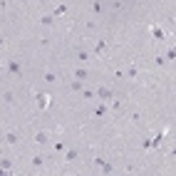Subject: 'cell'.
Instances as JSON below:
<instances>
[{"mask_svg":"<svg viewBox=\"0 0 176 176\" xmlns=\"http://www.w3.org/2000/svg\"><path fill=\"white\" fill-rule=\"evenodd\" d=\"M74 80H87V70H77L74 72Z\"/></svg>","mask_w":176,"mask_h":176,"instance_id":"obj_8","label":"cell"},{"mask_svg":"<svg viewBox=\"0 0 176 176\" xmlns=\"http://www.w3.org/2000/svg\"><path fill=\"white\" fill-rule=\"evenodd\" d=\"M65 13H67V5H60V8L55 10V15H65Z\"/></svg>","mask_w":176,"mask_h":176,"instance_id":"obj_18","label":"cell"},{"mask_svg":"<svg viewBox=\"0 0 176 176\" xmlns=\"http://www.w3.org/2000/svg\"><path fill=\"white\" fill-rule=\"evenodd\" d=\"M104 47H107V42H104V40H99V42H97V47H94V50H97V52H104Z\"/></svg>","mask_w":176,"mask_h":176,"instance_id":"obj_14","label":"cell"},{"mask_svg":"<svg viewBox=\"0 0 176 176\" xmlns=\"http://www.w3.org/2000/svg\"><path fill=\"white\" fill-rule=\"evenodd\" d=\"M151 32H154V37H159V40H164V30H161V27H151Z\"/></svg>","mask_w":176,"mask_h":176,"instance_id":"obj_9","label":"cell"},{"mask_svg":"<svg viewBox=\"0 0 176 176\" xmlns=\"http://www.w3.org/2000/svg\"><path fill=\"white\" fill-rule=\"evenodd\" d=\"M35 142H37V144H47V134H45V131H37V134H35Z\"/></svg>","mask_w":176,"mask_h":176,"instance_id":"obj_4","label":"cell"},{"mask_svg":"<svg viewBox=\"0 0 176 176\" xmlns=\"http://www.w3.org/2000/svg\"><path fill=\"white\" fill-rule=\"evenodd\" d=\"M55 80H57V77L52 72H45V82H55Z\"/></svg>","mask_w":176,"mask_h":176,"instance_id":"obj_17","label":"cell"},{"mask_svg":"<svg viewBox=\"0 0 176 176\" xmlns=\"http://www.w3.org/2000/svg\"><path fill=\"white\" fill-rule=\"evenodd\" d=\"M94 94L99 97V99H112V89H107V87H99V89H97Z\"/></svg>","mask_w":176,"mask_h":176,"instance_id":"obj_1","label":"cell"},{"mask_svg":"<svg viewBox=\"0 0 176 176\" xmlns=\"http://www.w3.org/2000/svg\"><path fill=\"white\" fill-rule=\"evenodd\" d=\"M40 23H42L45 27H50V25L55 23V17H52V15H45V17H42V20H40Z\"/></svg>","mask_w":176,"mask_h":176,"instance_id":"obj_6","label":"cell"},{"mask_svg":"<svg viewBox=\"0 0 176 176\" xmlns=\"http://www.w3.org/2000/svg\"><path fill=\"white\" fill-rule=\"evenodd\" d=\"M8 70H10L13 74H20V62H17V60H10V62H8Z\"/></svg>","mask_w":176,"mask_h":176,"instance_id":"obj_2","label":"cell"},{"mask_svg":"<svg viewBox=\"0 0 176 176\" xmlns=\"http://www.w3.org/2000/svg\"><path fill=\"white\" fill-rule=\"evenodd\" d=\"M0 166H3V169H5V171H8V169H10V166H13V164H10V159H0Z\"/></svg>","mask_w":176,"mask_h":176,"instance_id":"obj_16","label":"cell"},{"mask_svg":"<svg viewBox=\"0 0 176 176\" xmlns=\"http://www.w3.org/2000/svg\"><path fill=\"white\" fill-rule=\"evenodd\" d=\"M70 87H72L74 92H82V80H74V82H72Z\"/></svg>","mask_w":176,"mask_h":176,"instance_id":"obj_10","label":"cell"},{"mask_svg":"<svg viewBox=\"0 0 176 176\" xmlns=\"http://www.w3.org/2000/svg\"><path fill=\"white\" fill-rule=\"evenodd\" d=\"M5 142H8V144H17V134H15V131H8V134H5Z\"/></svg>","mask_w":176,"mask_h":176,"instance_id":"obj_5","label":"cell"},{"mask_svg":"<svg viewBox=\"0 0 176 176\" xmlns=\"http://www.w3.org/2000/svg\"><path fill=\"white\" fill-rule=\"evenodd\" d=\"M35 99H37V107H40V109H45V107H47V97H45V94H37Z\"/></svg>","mask_w":176,"mask_h":176,"instance_id":"obj_3","label":"cell"},{"mask_svg":"<svg viewBox=\"0 0 176 176\" xmlns=\"http://www.w3.org/2000/svg\"><path fill=\"white\" fill-rule=\"evenodd\" d=\"M77 55H80V60H82V62H87V60H89V52H87V50H80Z\"/></svg>","mask_w":176,"mask_h":176,"instance_id":"obj_12","label":"cell"},{"mask_svg":"<svg viewBox=\"0 0 176 176\" xmlns=\"http://www.w3.org/2000/svg\"><path fill=\"white\" fill-rule=\"evenodd\" d=\"M42 164H45L42 156H32V166H42Z\"/></svg>","mask_w":176,"mask_h":176,"instance_id":"obj_11","label":"cell"},{"mask_svg":"<svg viewBox=\"0 0 176 176\" xmlns=\"http://www.w3.org/2000/svg\"><path fill=\"white\" fill-rule=\"evenodd\" d=\"M92 8H94V13H104V5H102V3H99V0H97V3H94V5H92Z\"/></svg>","mask_w":176,"mask_h":176,"instance_id":"obj_13","label":"cell"},{"mask_svg":"<svg viewBox=\"0 0 176 176\" xmlns=\"http://www.w3.org/2000/svg\"><path fill=\"white\" fill-rule=\"evenodd\" d=\"M74 159H77V151L70 149V151H67V161H74Z\"/></svg>","mask_w":176,"mask_h":176,"instance_id":"obj_15","label":"cell"},{"mask_svg":"<svg viewBox=\"0 0 176 176\" xmlns=\"http://www.w3.org/2000/svg\"><path fill=\"white\" fill-rule=\"evenodd\" d=\"M104 114H107V107L104 104H99V107L94 109V117H104Z\"/></svg>","mask_w":176,"mask_h":176,"instance_id":"obj_7","label":"cell"}]
</instances>
